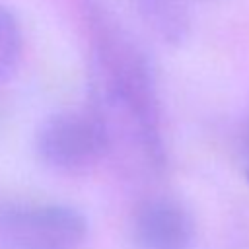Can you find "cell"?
Listing matches in <instances>:
<instances>
[{
    "label": "cell",
    "instance_id": "1",
    "mask_svg": "<svg viewBox=\"0 0 249 249\" xmlns=\"http://www.w3.org/2000/svg\"><path fill=\"white\" fill-rule=\"evenodd\" d=\"M91 53V109L117 132L126 130L152 167L165 165L161 111L152 64L101 0H84Z\"/></svg>",
    "mask_w": 249,
    "mask_h": 249
},
{
    "label": "cell",
    "instance_id": "2",
    "mask_svg": "<svg viewBox=\"0 0 249 249\" xmlns=\"http://www.w3.org/2000/svg\"><path fill=\"white\" fill-rule=\"evenodd\" d=\"M111 146L109 126L91 107L49 115L35 134V148L41 161L66 175L91 171L105 160Z\"/></svg>",
    "mask_w": 249,
    "mask_h": 249
},
{
    "label": "cell",
    "instance_id": "3",
    "mask_svg": "<svg viewBox=\"0 0 249 249\" xmlns=\"http://www.w3.org/2000/svg\"><path fill=\"white\" fill-rule=\"evenodd\" d=\"M86 216L68 204H12L0 212V249H80Z\"/></svg>",
    "mask_w": 249,
    "mask_h": 249
},
{
    "label": "cell",
    "instance_id": "4",
    "mask_svg": "<svg viewBox=\"0 0 249 249\" xmlns=\"http://www.w3.org/2000/svg\"><path fill=\"white\" fill-rule=\"evenodd\" d=\"M193 233L189 212L173 198H146L134 210L132 239L138 249H187Z\"/></svg>",
    "mask_w": 249,
    "mask_h": 249
},
{
    "label": "cell",
    "instance_id": "5",
    "mask_svg": "<svg viewBox=\"0 0 249 249\" xmlns=\"http://www.w3.org/2000/svg\"><path fill=\"white\" fill-rule=\"evenodd\" d=\"M23 56V29L18 16L0 2V84L8 82Z\"/></svg>",
    "mask_w": 249,
    "mask_h": 249
},
{
    "label": "cell",
    "instance_id": "6",
    "mask_svg": "<svg viewBox=\"0 0 249 249\" xmlns=\"http://www.w3.org/2000/svg\"><path fill=\"white\" fill-rule=\"evenodd\" d=\"M245 146H247V152H249V123H247V130H245Z\"/></svg>",
    "mask_w": 249,
    "mask_h": 249
},
{
    "label": "cell",
    "instance_id": "7",
    "mask_svg": "<svg viewBox=\"0 0 249 249\" xmlns=\"http://www.w3.org/2000/svg\"><path fill=\"white\" fill-rule=\"evenodd\" d=\"M247 179H249V171H247Z\"/></svg>",
    "mask_w": 249,
    "mask_h": 249
}]
</instances>
